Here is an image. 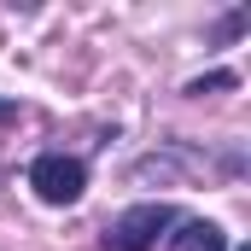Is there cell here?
I'll return each instance as SVG.
<instances>
[{
  "mask_svg": "<svg viewBox=\"0 0 251 251\" xmlns=\"http://www.w3.org/2000/svg\"><path fill=\"white\" fill-rule=\"evenodd\" d=\"M234 251H251V246H234Z\"/></svg>",
  "mask_w": 251,
  "mask_h": 251,
  "instance_id": "obj_7",
  "label": "cell"
},
{
  "mask_svg": "<svg viewBox=\"0 0 251 251\" xmlns=\"http://www.w3.org/2000/svg\"><path fill=\"white\" fill-rule=\"evenodd\" d=\"M240 29H246V12H234V18H222V29H216V35H222V41H234Z\"/></svg>",
  "mask_w": 251,
  "mask_h": 251,
  "instance_id": "obj_5",
  "label": "cell"
},
{
  "mask_svg": "<svg viewBox=\"0 0 251 251\" xmlns=\"http://www.w3.org/2000/svg\"><path fill=\"white\" fill-rule=\"evenodd\" d=\"M176 222H181V216H176V204H170V199L128 204L123 216H111V222H105L100 251H152V246H158V234H170Z\"/></svg>",
  "mask_w": 251,
  "mask_h": 251,
  "instance_id": "obj_1",
  "label": "cell"
},
{
  "mask_svg": "<svg viewBox=\"0 0 251 251\" xmlns=\"http://www.w3.org/2000/svg\"><path fill=\"white\" fill-rule=\"evenodd\" d=\"M29 187H35L41 204H76L88 193V164L70 158V152H41L29 164Z\"/></svg>",
  "mask_w": 251,
  "mask_h": 251,
  "instance_id": "obj_2",
  "label": "cell"
},
{
  "mask_svg": "<svg viewBox=\"0 0 251 251\" xmlns=\"http://www.w3.org/2000/svg\"><path fill=\"white\" fill-rule=\"evenodd\" d=\"M12 117H18V100H6V94H0V123H12Z\"/></svg>",
  "mask_w": 251,
  "mask_h": 251,
  "instance_id": "obj_6",
  "label": "cell"
},
{
  "mask_svg": "<svg viewBox=\"0 0 251 251\" xmlns=\"http://www.w3.org/2000/svg\"><path fill=\"white\" fill-rule=\"evenodd\" d=\"M170 251H228V234H222L216 222L193 216V222H176V234H170Z\"/></svg>",
  "mask_w": 251,
  "mask_h": 251,
  "instance_id": "obj_3",
  "label": "cell"
},
{
  "mask_svg": "<svg viewBox=\"0 0 251 251\" xmlns=\"http://www.w3.org/2000/svg\"><path fill=\"white\" fill-rule=\"evenodd\" d=\"M222 88H240V76H234V70H210V76H193V82H187V100L222 94Z\"/></svg>",
  "mask_w": 251,
  "mask_h": 251,
  "instance_id": "obj_4",
  "label": "cell"
}]
</instances>
